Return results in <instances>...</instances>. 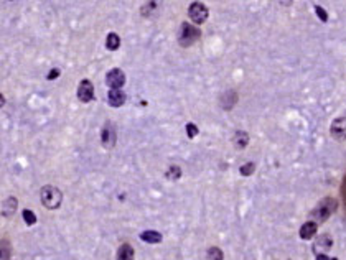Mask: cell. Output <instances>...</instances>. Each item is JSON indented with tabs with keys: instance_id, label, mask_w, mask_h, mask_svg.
Listing matches in <instances>:
<instances>
[{
	"instance_id": "19",
	"label": "cell",
	"mask_w": 346,
	"mask_h": 260,
	"mask_svg": "<svg viewBox=\"0 0 346 260\" xmlns=\"http://www.w3.org/2000/svg\"><path fill=\"white\" fill-rule=\"evenodd\" d=\"M223 250L219 247H209L208 252H206V260H223Z\"/></svg>"
},
{
	"instance_id": "10",
	"label": "cell",
	"mask_w": 346,
	"mask_h": 260,
	"mask_svg": "<svg viewBox=\"0 0 346 260\" xmlns=\"http://www.w3.org/2000/svg\"><path fill=\"white\" fill-rule=\"evenodd\" d=\"M331 245H333V239H331L328 234H323L315 240V244H313V250H315L317 255H320V254L328 252V250L331 249Z\"/></svg>"
},
{
	"instance_id": "5",
	"label": "cell",
	"mask_w": 346,
	"mask_h": 260,
	"mask_svg": "<svg viewBox=\"0 0 346 260\" xmlns=\"http://www.w3.org/2000/svg\"><path fill=\"white\" fill-rule=\"evenodd\" d=\"M115 138H117V133H115V127L111 120H106L104 125L101 129V143L102 147L107 150L114 149L115 147Z\"/></svg>"
},
{
	"instance_id": "11",
	"label": "cell",
	"mask_w": 346,
	"mask_h": 260,
	"mask_svg": "<svg viewBox=\"0 0 346 260\" xmlns=\"http://www.w3.org/2000/svg\"><path fill=\"white\" fill-rule=\"evenodd\" d=\"M236 102H237V92L232 91V89H229V91L224 92L221 96V99H219V104H221L224 110H231L232 107L236 106Z\"/></svg>"
},
{
	"instance_id": "8",
	"label": "cell",
	"mask_w": 346,
	"mask_h": 260,
	"mask_svg": "<svg viewBox=\"0 0 346 260\" xmlns=\"http://www.w3.org/2000/svg\"><path fill=\"white\" fill-rule=\"evenodd\" d=\"M330 133H331V137L338 142L346 140V117L335 119L330 125Z\"/></svg>"
},
{
	"instance_id": "17",
	"label": "cell",
	"mask_w": 346,
	"mask_h": 260,
	"mask_svg": "<svg viewBox=\"0 0 346 260\" xmlns=\"http://www.w3.org/2000/svg\"><path fill=\"white\" fill-rule=\"evenodd\" d=\"M106 48L109 51H117L120 48V37L117 33H114V31H111L109 35H107L106 38Z\"/></svg>"
},
{
	"instance_id": "4",
	"label": "cell",
	"mask_w": 346,
	"mask_h": 260,
	"mask_svg": "<svg viewBox=\"0 0 346 260\" xmlns=\"http://www.w3.org/2000/svg\"><path fill=\"white\" fill-rule=\"evenodd\" d=\"M188 17L191 19V22H195L196 25H201L208 20L209 10L205 3L201 2H193L190 7H188Z\"/></svg>"
},
{
	"instance_id": "2",
	"label": "cell",
	"mask_w": 346,
	"mask_h": 260,
	"mask_svg": "<svg viewBox=\"0 0 346 260\" xmlns=\"http://www.w3.org/2000/svg\"><path fill=\"white\" fill-rule=\"evenodd\" d=\"M40 201L46 209H58L63 203V193L60 188L46 185L40 190Z\"/></svg>"
},
{
	"instance_id": "16",
	"label": "cell",
	"mask_w": 346,
	"mask_h": 260,
	"mask_svg": "<svg viewBox=\"0 0 346 260\" xmlns=\"http://www.w3.org/2000/svg\"><path fill=\"white\" fill-rule=\"evenodd\" d=\"M140 239L147 244H160L163 240V236L159 231H143L140 234Z\"/></svg>"
},
{
	"instance_id": "25",
	"label": "cell",
	"mask_w": 346,
	"mask_h": 260,
	"mask_svg": "<svg viewBox=\"0 0 346 260\" xmlns=\"http://www.w3.org/2000/svg\"><path fill=\"white\" fill-rule=\"evenodd\" d=\"M315 13L318 15V19L323 22V23H326V22H328V13H326L325 8L320 7V5H315Z\"/></svg>"
},
{
	"instance_id": "7",
	"label": "cell",
	"mask_w": 346,
	"mask_h": 260,
	"mask_svg": "<svg viewBox=\"0 0 346 260\" xmlns=\"http://www.w3.org/2000/svg\"><path fill=\"white\" fill-rule=\"evenodd\" d=\"M78 99L84 104L94 101V84L89 79H83L78 86Z\"/></svg>"
},
{
	"instance_id": "27",
	"label": "cell",
	"mask_w": 346,
	"mask_h": 260,
	"mask_svg": "<svg viewBox=\"0 0 346 260\" xmlns=\"http://www.w3.org/2000/svg\"><path fill=\"white\" fill-rule=\"evenodd\" d=\"M317 260H338L336 257H328L326 254H320V255H317Z\"/></svg>"
},
{
	"instance_id": "1",
	"label": "cell",
	"mask_w": 346,
	"mask_h": 260,
	"mask_svg": "<svg viewBox=\"0 0 346 260\" xmlns=\"http://www.w3.org/2000/svg\"><path fill=\"white\" fill-rule=\"evenodd\" d=\"M338 209V201L335 198H323L320 203L315 206V209L310 213V219H313V222H325L331 214L336 213Z\"/></svg>"
},
{
	"instance_id": "6",
	"label": "cell",
	"mask_w": 346,
	"mask_h": 260,
	"mask_svg": "<svg viewBox=\"0 0 346 260\" xmlns=\"http://www.w3.org/2000/svg\"><path fill=\"white\" fill-rule=\"evenodd\" d=\"M106 84L111 89H122L125 84V73L119 68H112L106 74Z\"/></svg>"
},
{
	"instance_id": "26",
	"label": "cell",
	"mask_w": 346,
	"mask_h": 260,
	"mask_svg": "<svg viewBox=\"0 0 346 260\" xmlns=\"http://www.w3.org/2000/svg\"><path fill=\"white\" fill-rule=\"evenodd\" d=\"M60 74H61V71H60V69H58V68H53V69L46 74V79H48V81H53V79L60 78Z\"/></svg>"
},
{
	"instance_id": "21",
	"label": "cell",
	"mask_w": 346,
	"mask_h": 260,
	"mask_svg": "<svg viewBox=\"0 0 346 260\" xmlns=\"http://www.w3.org/2000/svg\"><path fill=\"white\" fill-rule=\"evenodd\" d=\"M254 172H255V163H253V161L242 165V167L239 168V173L242 174V176H251V174H253Z\"/></svg>"
},
{
	"instance_id": "22",
	"label": "cell",
	"mask_w": 346,
	"mask_h": 260,
	"mask_svg": "<svg viewBox=\"0 0 346 260\" xmlns=\"http://www.w3.org/2000/svg\"><path fill=\"white\" fill-rule=\"evenodd\" d=\"M198 133H200V130H198V127H196V124H193V122H188L186 124V135H188V138H195Z\"/></svg>"
},
{
	"instance_id": "12",
	"label": "cell",
	"mask_w": 346,
	"mask_h": 260,
	"mask_svg": "<svg viewBox=\"0 0 346 260\" xmlns=\"http://www.w3.org/2000/svg\"><path fill=\"white\" fill-rule=\"evenodd\" d=\"M317 232H318V224L313 221H307L302 227H300V239L310 240Z\"/></svg>"
},
{
	"instance_id": "14",
	"label": "cell",
	"mask_w": 346,
	"mask_h": 260,
	"mask_svg": "<svg viewBox=\"0 0 346 260\" xmlns=\"http://www.w3.org/2000/svg\"><path fill=\"white\" fill-rule=\"evenodd\" d=\"M17 206H19V201H17V198H13V196L7 198L5 201H3L2 216L3 217H12L13 214H15V211H17Z\"/></svg>"
},
{
	"instance_id": "18",
	"label": "cell",
	"mask_w": 346,
	"mask_h": 260,
	"mask_svg": "<svg viewBox=\"0 0 346 260\" xmlns=\"http://www.w3.org/2000/svg\"><path fill=\"white\" fill-rule=\"evenodd\" d=\"M165 178L170 181H177L182 178V168L178 167V165H170L167 168V172H165Z\"/></svg>"
},
{
	"instance_id": "15",
	"label": "cell",
	"mask_w": 346,
	"mask_h": 260,
	"mask_svg": "<svg viewBox=\"0 0 346 260\" xmlns=\"http://www.w3.org/2000/svg\"><path fill=\"white\" fill-rule=\"evenodd\" d=\"M117 260H136V252H134V247L125 242L117 250Z\"/></svg>"
},
{
	"instance_id": "3",
	"label": "cell",
	"mask_w": 346,
	"mask_h": 260,
	"mask_svg": "<svg viewBox=\"0 0 346 260\" xmlns=\"http://www.w3.org/2000/svg\"><path fill=\"white\" fill-rule=\"evenodd\" d=\"M201 37V30L198 26L188 23V22H183L182 26H180V31H178V43L180 46L183 48H188L191 44H195L198 40Z\"/></svg>"
},
{
	"instance_id": "23",
	"label": "cell",
	"mask_w": 346,
	"mask_h": 260,
	"mask_svg": "<svg viewBox=\"0 0 346 260\" xmlns=\"http://www.w3.org/2000/svg\"><path fill=\"white\" fill-rule=\"evenodd\" d=\"M155 7H157V2H147L145 5L140 8V13H142L143 17H148V15H150V12L155 10Z\"/></svg>"
},
{
	"instance_id": "24",
	"label": "cell",
	"mask_w": 346,
	"mask_h": 260,
	"mask_svg": "<svg viewBox=\"0 0 346 260\" xmlns=\"http://www.w3.org/2000/svg\"><path fill=\"white\" fill-rule=\"evenodd\" d=\"M8 259H10V244H8V240L2 239V260Z\"/></svg>"
},
{
	"instance_id": "13",
	"label": "cell",
	"mask_w": 346,
	"mask_h": 260,
	"mask_svg": "<svg viewBox=\"0 0 346 260\" xmlns=\"http://www.w3.org/2000/svg\"><path fill=\"white\" fill-rule=\"evenodd\" d=\"M232 143H234V147L237 150L246 149V147L249 145V133L244 132V130H237V132L234 133V137H232Z\"/></svg>"
},
{
	"instance_id": "9",
	"label": "cell",
	"mask_w": 346,
	"mask_h": 260,
	"mask_svg": "<svg viewBox=\"0 0 346 260\" xmlns=\"http://www.w3.org/2000/svg\"><path fill=\"white\" fill-rule=\"evenodd\" d=\"M125 99H127V96L122 89H109V92H107V102L111 107H122L125 104Z\"/></svg>"
},
{
	"instance_id": "20",
	"label": "cell",
	"mask_w": 346,
	"mask_h": 260,
	"mask_svg": "<svg viewBox=\"0 0 346 260\" xmlns=\"http://www.w3.org/2000/svg\"><path fill=\"white\" fill-rule=\"evenodd\" d=\"M22 216H23L26 226H33V224L37 222V216H35V213H33V211H30V209H23V211H22Z\"/></svg>"
}]
</instances>
